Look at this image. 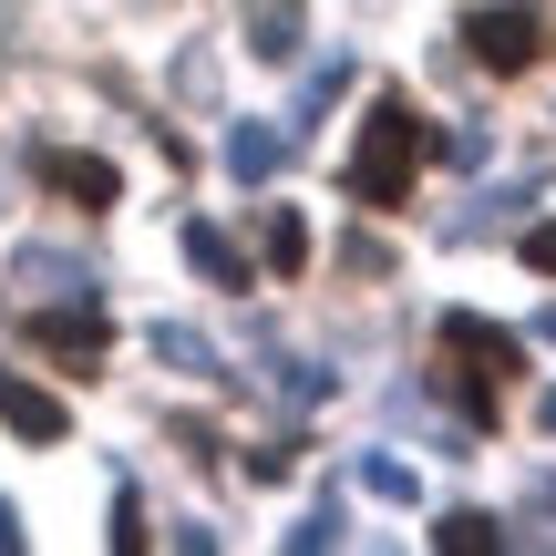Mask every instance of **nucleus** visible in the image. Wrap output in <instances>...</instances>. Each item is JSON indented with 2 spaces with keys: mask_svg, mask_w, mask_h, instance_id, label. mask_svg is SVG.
I'll return each mask as SVG.
<instances>
[{
  "mask_svg": "<svg viewBox=\"0 0 556 556\" xmlns=\"http://www.w3.org/2000/svg\"><path fill=\"white\" fill-rule=\"evenodd\" d=\"M258 248H268V268H278V278H299V268H309V227H299L289 206H268V227H258Z\"/></svg>",
  "mask_w": 556,
  "mask_h": 556,
  "instance_id": "1a4fd4ad",
  "label": "nucleus"
},
{
  "mask_svg": "<svg viewBox=\"0 0 556 556\" xmlns=\"http://www.w3.org/2000/svg\"><path fill=\"white\" fill-rule=\"evenodd\" d=\"M155 351H165V361H176V371H217V351H206V340H197V330H155Z\"/></svg>",
  "mask_w": 556,
  "mask_h": 556,
  "instance_id": "2eb2a0df",
  "label": "nucleus"
},
{
  "mask_svg": "<svg viewBox=\"0 0 556 556\" xmlns=\"http://www.w3.org/2000/svg\"><path fill=\"white\" fill-rule=\"evenodd\" d=\"M433 546H443V556H484V546H505V526H495V516H443Z\"/></svg>",
  "mask_w": 556,
  "mask_h": 556,
  "instance_id": "f8f14e48",
  "label": "nucleus"
},
{
  "mask_svg": "<svg viewBox=\"0 0 556 556\" xmlns=\"http://www.w3.org/2000/svg\"><path fill=\"white\" fill-rule=\"evenodd\" d=\"M546 433H556V392H546Z\"/></svg>",
  "mask_w": 556,
  "mask_h": 556,
  "instance_id": "6ab92c4d",
  "label": "nucleus"
},
{
  "mask_svg": "<svg viewBox=\"0 0 556 556\" xmlns=\"http://www.w3.org/2000/svg\"><path fill=\"white\" fill-rule=\"evenodd\" d=\"M443 361H454V402H464V422L475 433H495V413H505V381L526 371L516 361V330H495V319H475V309H443Z\"/></svg>",
  "mask_w": 556,
  "mask_h": 556,
  "instance_id": "f03ea898",
  "label": "nucleus"
},
{
  "mask_svg": "<svg viewBox=\"0 0 556 556\" xmlns=\"http://www.w3.org/2000/svg\"><path fill=\"white\" fill-rule=\"evenodd\" d=\"M422 155H433V124H422L402 93H381L371 114H361V144H351V176H340V186H351L361 206H381V217H392V206H413Z\"/></svg>",
  "mask_w": 556,
  "mask_h": 556,
  "instance_id": "f257e3e1",
  "label": "nucleus"
},
{
  "mask_svg": "<svg viewBox=\"0 0 556 556\" xmlns=\"http://www.w3.org/2000/svg\"><path fill=\"white\" fill-rule=\"evenodd\" d=\"M289 546H340V505H309V526H289Z\"/></svg>",
  "mask_w": 556,
  "mask_h": 556,
  "instance_id": "dca6fc26",
  "label": "nucleus"
},
{
  "mask_svg": "<svg viewBox=\"0 0 556 556\" xmlns=\"http://www.w3.org/2000/svg\"><path fill=\"white\" fill-rule=\"evenodd\" d=\"M361 484H371L381 505H413V464H392V454H371V464H361Z\"/></svg>",
  "mask_w": 556,
  "mask_h": 556,
  "instance_id": "4468645a",
  "label": "nucleus"
},
{
  "mask_svg": "<svg viewBox=\"0 0 556 556\" xmlns=\"http://www.w3.org/2000/svg\"><path fill=\"white\" fill-rule=\"evenodd\" d=\"M278 165H289V135H278V124H238V135H227V176L238 186H268Z\"/></svg>",
  "mask_w": 556,
  "mask_h": 556,
  "instance_id": "6e6552de",
  "label": "nucleus"
},
{
  "mask_svg": "<svg viewBox=\"0 0 556 556\" xmlns=\"http://www.w3.org/2000/svg\"><path fill=\"white\" fill-rule=\"evenodd\" d=\"M186 268H197L206 289H248V258H238V238H227V227H206V217H186Z\"/></svg>",
  "mask_w": 556,
  "mask_h": 556,
  "instance_id": "0eeeda50",
  "label": "nucleus"
},
{
  "mask_svg": "<svg viewBox=\"0 0 556 556\" xmlns=\"http://www.w3.org/2000/svg\"><path fill=\"white\" fill-rule=\"evenodd\" d=\"M526 268L556 278V217H546V227H526Z\"/></svg>",
  "mask_w": 556,
  "mask_h": 556,
  "instance_id": "f3484780",
  "label": "nucleus"
},
{
  "mask_svg": "<svg viewBox=\"0 0 556 556\" xmlns=\"http://www.w3.org/2000/svg\"><path fill=\"white\" fill-rule=\"evenodd\" d=\"M248 52H258V62H289L299 52V11H289V0H268V11L248 21Z\"/></svg>",
  "mask_w": 556,
  "mask_h": 556,
  "instance_id": "9d476101",
  "label": "nucleus"
},
{
  "mask_svg": "<svg viewBox=\"0 0 556 556\" xmlns=\"http://www.w3.org/2000/svg\"><path fill=\"white\" fill-rule=\"evenodd\" d=\"M41 186H52V197H73V206H93V217L124 197L114 165H103V155H73V144H52V155H41Z\"/></svg>",
  "mask_w": 556,
  "mask_h": 556,
  "instance_id": "39448f33",
  "label": "nucleus"
},
{
  "mask_svg": "<svg viewBox=\"0 0 556 556\" xmlns=\"http://www.w3.org/2000/svg\"><path fill=\"white\" fill-rule=\"evenodd\" d=\"M31 351H52L62 371H103L114 330H103V309H93V299H62V309H31Z\"/></svg>",
  "mask_w": 556,
  "mask_h": 556,
  "instance_id": "20e7f679",
  "label": "nucleus"
},
{
  "mask_svg": "<svg viewBox=\"0 0 556 556\" xmlns=\"http://www.w3.org/2000/svg\"><path fill=\"white\" fill-rule=\"evenodd\" d=\"M340 83H351V62H319V73H309V93H299V114H289V135H309V124H319V103H330Z\"/></svg>",
  "mask_w": 556,
  "mask_h": 556,
  "instance_id": "ddd939ff",
  "label": "nucleus"
},
{
  "mask_svg": "<svg viewBox=\"0 0 556 556\" xmlns=\"http://www.w3.org/2000/svg\"><path fill=\"white\" fill-rule=\"evenodd\" d=\"M516 206H526V186H484V197H475V206L454 217V238H495V227L516 217Z\"/></svg>",
  "mask_w": 556,
  "mask_h": 556,
  "instance_id": "9b49d317",
  "label": "nucleus"
},
{
  "mask_svg": "<svg viewBox=\"0 0 556 556\" xmlns=\"http://www.w3.org/2000/svg\"><path fill=\"white\" fill-rule=\"evenodd\" d=\"M464 52H475L484 73L516 83V73H536V62H546V21L516 11V0H495V11H464Z\"/></svg>",
  "mask_w": 556,
  "mask_h": 556,
  "instance_id": "7ed1b4c3",
  "label": "nucleus"
},
{
  "mask_svg": "<svg viewBox=\"0 0 556 556\" xmlns=\"http://www.w3.org/2000/svg\"><path fill=\"white\" fill-rule=\"evenodd\" d=\"M21 546V516H11V505H0V556H11Z\"/></svg>",
  "mask_w": 556,
  "mask_h": 556,
  "instance_id": "a211bd4d",
  "label": "nucleus"
},
{
  "mask_svg": "<svg viewBox=\"0 0 556 556\" xmlns=\"http://www.w3.org/2000/svg\"><path fill=\"white\" fill-rule=\"evenodd\" d=\"M0 422H11L21 443H62V433H73V413H62L41 381H0Z\"/></svg>",
  "mask_w": 556,
  "mask_h": 556,
  "instance_id": "423d86ee",
  "label": "nucleus"
}]
</instances>
